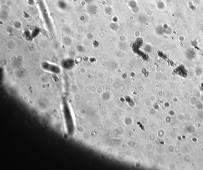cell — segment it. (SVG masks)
Listing matches in <instances>:
<instances>
[{"label": "cell", "mask_w": 203, "mask_h": 170, "mask_svg": "<svg viewBox=\"0 0 203 170\" xmlns=\"http://www.w3.org/2000/svg\"><path fill=\"white\" fill-rule=\"evenodd\" d=\"M58 6L61 10H65L67 8V4L63 0H59L58 2Z\"/></svg>", "instance_id": "6da1fadb"}]
</instances>
